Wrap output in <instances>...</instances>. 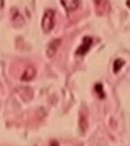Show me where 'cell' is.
Wrapping results in <instances>:
<instances>
[{"mask_svg":"<svg viewBox=\"0 0 130 146\" xmlns=\"http://www.w3.org/2000/svg\"><path fill=\"white\" fill-rule=\"evenodd\" d=\"M55 25V11L52 9L46 10L41 21V27L45 33L51 32Z\"/></svg>","mask_w":130,"mask_h":146,"instance_id":"6da1fadb","label":"cell"},{"mask_svg":"<svg viewBox=\"0 0 130 146\" xmlns=\"http://www.w3.org/2000/svg\"><path fill=\"white\" fill-rule=\"evenodd\" d=\"M92 44H93V39L88 36L84 37L82 40V43L81 44V46L77 49L76 53L78 55H84V54L87 53L88 51L90 50Z\"/></svg>","mask_w":130,"mask_h":146,"instance_id":"7a4b0ae2","label":"cell"},{"mask_svg":"<svg viewBox=\"0 0 130 146\" xmlns=\"http://www.w3.org/2000/svg\"><path fill=\"white\" fill-rule=\"evenodd\" d=\"M61 40L56 39V40H51L49 44L48 45V48H47V54L49 57H52L54 54L56 53L57 50L59 48V46L61 45Z\"/></svg>","mask_w":130,"mask_h":146,"instance_id":"3957f363","label":"cell"},{"mask_svg":"<svg viewBox=\"0 0 130 146\" xmlns=\"http://www.w3.org/2000/svg\"><path fill=\"white\" fill-rule=\"evenodd\" d=\"M61 4L64 7L67 11L70 12L77 9L81 2L78 1V0H66V1H61Z\"/></svg>","mask_w":130,"mask_h":146,"instance_id":"277c9868","label":"cell"},{"mask_svg":"<svg viewBox=\"0 0 130 146\" xmlns=\"http://www.w3.org/2000/svg\"><path fill=\"white\" fill-rule=\"evenodd\" d=\"M35 74H36V71L32 67H29L25 71V73L23 74L21 79L23 81H29L35 76Z\"/></svg>","mask_w":130,"mask_h":146,"instance_id":"5b68a950","label":"cell"},{"mask_svg":"<svg viewBox=\"0 0 130 146\" xmlns=\"http://www.w3.org/2000/svg\"><path fill=\"white\" fill-rule=\"evenodd\" d=\"M125 64V62L123 61V60H120V59H118V60H116L115 62H114V72L115 73H117L118 71L122 68V64Z\"/></svg>","mask_w":130,"mask_h":146,"instance_id":"8992f818","label":"cell"},{"mask_svg":"<svg viewBox=\"0 0 130 146\" xmlns=\"http://www.w3.org/2000/svg\"><path fill=\"white\" fill-rule=\"evenodd\" d=\"M125 4H127V6L130 8V1H127V2H125Z\"/></svg>","mask_w":130,"mask_h":146,"instance_id":"52a82bcc","label":"cell"}]
</instances>
